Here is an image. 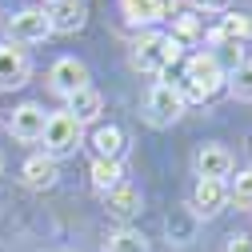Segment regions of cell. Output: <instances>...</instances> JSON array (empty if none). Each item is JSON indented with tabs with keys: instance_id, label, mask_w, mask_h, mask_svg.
<instances>
[{
	"instance_id": "7a4b0ae2",
	"label": "cell",
	"mask_w": 252,
	"mask_h": 252,
	"mask_svg": "<svg viewBox=\"0 0 252 252\" xmlns=\"http://www.w3.org/2000/svg\"><path fill=\"white\" fill-rule=\"evenodd\" d=\"M180 56H184V44H180L176 36L152 32V36H144V40L136 44V52H132V64H136L140 72H164L168 64H176Z\"/></svg>"
},
{
	"instance_id": "2e32d148",
	"label": "cell",
	"mask_w": 252,
	"mask_h": 252,
	"mask_svg": "<svg viewBox=\"0 0 252 252\" xmlns=\"http://www.w3.org/2000/svg\"><path fill=\"white\" fill-rule=\"evenodd\" d=\"M92 148H96V156H100V160H120L128 144H124V132L116 128V124H104V128H96V132H92Z\"/></svg>"
},
{
	"instance_id": "5bb4252c",
	"label": "cell",
	"mask_w": 252,
	"mask_h": 252,
	"mask_svg": "<svg viewBox=\"0 0 252 252\" xmlns=\"http://www.w3.org/2000/svg\"><path fill=\"white\" fill-rule=\"evenodd\" d=\"M100 108H104V96H100L96 88H80V92H72V96H68V116H72L76 124L96 120Z\"/></svg>"
},
{
	"instance_id": "603a6c76",
	"label": "cell",
	"mask_w": 252,
	"mask_h": 252,
	"mask_svg": "<svg viewBox=\"0 0 252 252\" xmlns=\"http://www.w3.org/2000/svg\"><path fill=\"white\" fill-rule=\"evenodd\" d=\"M168 36H176L180 44L192 40V36H200V20L196 16H176V32H168Z\"/></svg>"
},
{
	"instance_id": "7402d4cb",
	"label": "cell",
	"mask_w": 252,
	"mask_h": 252,
	"mask_svg": "<svg viewBox=\"0 0 252 252\" xmlns=\"http://www.w3.org/2000/svg\"><path fill=\"white\" fill-rule=\"evenodd\" d=\"M228 200H232L236 208H252V172H240V176L232 180V188H228Z\"/></svg>"
},
{
	"instance_id": "30bf717a",
	"label": "cell",
	"mask_w": 252,
	"mask_h": 252,
	"mask_svg": "<svg viewBox=\"0 0 252 252\" xmlns=\"http://www.w3.org/2000/svg\"><path fill=\"white\" fill-rule=\"evenodd\" d=\"M44 124H48V116H44L40 104H20L12 112V136L24 140V144H32V140L44 136Z\"/></svg>"
},
{
	"instance_id": "ac0fdd59",
	"label": "cell",
	"mask_w": 252,
	"mask_h": 252,
	"mask_svg": "<svg viewBox=\"0 0 252 252\" xmlns=\"http://www.w3.org/2000/svg\"><path fill=\"white\" fill-rule=\"evenodd\" d=\"M120 8H124V16H128L132 24H156L164 16L160 0H120Z\"/></svg>"
},
{
	"instance_id": "e0dca14e",
	"label": "cell",
	"mask_w": 252,
	"mask_h": 252,
	"mask_svg": "<svg viewBox=\"0 0 252 252\" xmlns=\"http://www.w3.org/2000/svg\"><path fill=\"white\" fill-rule=\"evenodd\" d=\"M252 36V20L248 16H240V12H232V16H224V24L212 32V44H220V40H232V44H244Z\"/></svg>"
},
{
	"instance_id": "9c48e42d",
	"label": "cell",
	"mask_w": 252,
	"mask_h": 252,
	"mask_svg": "<svg viewBox=\"0 0 252 252\" xmlns=\"http://www.w3.org/2000/svg\"><path fill=\"white\" fill-rule=\"evenodd\" d=\"M224 204H228V184L224 180H196L192 204H188L196 216H216Z\"/></svg>"
},
{
	"instance_id": "ffe728a7",
	"label": "cell",
	"mask_w": 252,
	"mask_h": 252,
	"mask_svg": "<svg viewBox=\"0 0 252 252\" xmlns=\"http://www.w3.org/2000/svg\"><path fill=\"white\" fill-rule=\"evenodd\" d=\"M104 252H148V240L136 228H120L104 240Z\"/></svg>"
},
{
	"instance_id": "484cf974",
	"label": "cell",
	"mask_w": 252,
	"mask_h": 252,
	"mask_svg": "<svg viewBox=\"0 0 252 252\" xmlns=\"http://www.w3.org/2000/svg\"><path fill=\"white\" fill-rule=\"evenodd\" d=\"M176 4H180V0H160V8H164V12H168V8H176Z\"/></svg>"
},
{
	"instance_id": "8992f818",
	"label": "cell",
	"mask_w": 252,
	"mask_h": 252,
	"mask_svg": "<svg viewBox=\"0 0 252 252\" xmlns=\"http://www.w3.org/2000/svg\"><path fill=\"white\" fill-rule=\"evenodd\" d=\"M48 80H52V88L60 92V96H72V92L88 88V68L80 64L76 56H60L52 64V72H48Z\"/></svg>"
},
{
	"instance_id": "d6986e66",
	"label": "cell",
	"mask_w": 252,
	"mask_h": 252,
	"mask_svg": "<svg viewBox=\"0 0 252 252\" xmlns=\"http://www.w3.org/2000/svg\"><path fill=\"white\" fill-rule=\"evenodd\" d=\"M92 184L100 188V192H108V188H116V184H124V168H120V160H92Z\"/></svg>"
},
{
	"instance_id": "7c38bea8",
	"label": "cell",
	"mask_w": 252,
	"mask_h": 252,
	"mask_svg": "<svg viewBox=\"0 0 252 252\" xmlns=\"http://www.w3.org/2000/svg\"><path fill=\"white\" fill-rule=\"evenodd\" d=\"M164 232H168L172 244H192L196 232H200V216L188 208V204H176V208L168 212V220H164Z\"/></svg>"
},
{
	"instance_id": "d4e9b609",
	"label": "cell",
	"mask_w": 252,
	"mask_h": 252,
	"mask_svg": "<svg viewBox=\"0 0 252 252\" xmlns=\"http://www.w3.org/2000/svg\"><path fill=\"white\" fill-rule=\"evenodd\" d=\"M196 8H204V12H224L228 0H196Z\"/></svg>"
},
{
	"instance_id": "52a82bcc",
	"label": "cell",
	"mask_w": 252,
	"mask_h": 252,
	"mask_svg": "<svg viewBox=\"0 0 252 252\" xmlns=\"http://www.w3.org/2000/svg\"><path fill=\"white\" fill-rule=\"evenodd\" d=\"M48 24L52 32H80L84 28V0H48Z\"/></svg>"
},
{
	"instance_id": "ba28073f",
	"label": "cell",
	"mask_w": 252,
	"mask_h": 252,
	"mask_svg": "<svg viewBox=\"0 0 252 252\" xmlns=\"http://www.w3.org/2000/svg\"><path fill=\"white\" fill-rule=\"evenodd\" d=\"M196 172L200 180H224L232 172V152L224 144H200L196 152Z\"/></svg>"
},
{
	"instance_id": "3957f363",
	"label": "cell",
	"mask_w": 252,
	"mask_h": 252,
	"mask_svg": "<svg viewBox=\"0 0 252 252\" xmlns=\"http://www.w3.org/2000/svg\"><path fill=\"white\" fill-rule=\"evenodd\" d=\"M184 104H188V100H184L180 84H172V80H160V84H152L144 112H148V120H152V124H176V120L184 116Z\"/></svg>"
},
{
	"instance_id": "8fae6325",
	"label": "cell",
	"mask_w": 252,
	"mask_h": 252,
	"mask_svg": "<svg viewBox=\"0 0 252 252\" xmlns=\"http://www.w3.org/2000/svg\"><path fill=\"white\" fill-rule=\"evenodd\" d=\"M104 208H108V216H116V220H132V216H140V208H144L140 188H132V184H116V188H108V192H104Z\"/></svg>"
},
{
	"instance_id": "6da1fadb",
	"label": "cell",
	"mask_w": 252,
	"mask_h": 252,
	"mask_svg": "<svg viewBox=\"0 0 252 252\" xmlns=\"http://www.w3.org/2000/svg\"><path fill=\"white\" fill-rule=\"evenodd\" d=\"M224 84V68L216 64V56L212 52H196V56H188V68H184V100L192 96V100H208L212 92Z\"/></svg>"
},
{
	"instance_id": "277c9868",
	"label": "cell",
	"mask_w": 252,
	"mask_h": 252,
	"mask_svg": "<svg viewBox=\"0 0 252 252\" xmlns=\"http://www.w3.org/2000/svg\"><path fill=\"white\" fill-rule=\"evenodd\" d=\"M44 156H68V152H76L80 148V124L68 116V112H56V116H48V124H44Z\"/></svg>"
},
{
	"instance_id": "44dd1931",
	"label": "cell",
	"mask_w": 252,
	"mask_h": 252,
	"mask_svg": "<svg viewBox=\"0 0 252 252\" xmlns=\"http://www.w3.org/2000/svg\"><path fill=\"white\" fill-rule=\"evenodd\" d=\"M224 84L232 88V96H236V100H252V60L236 64V68L224 76Z\"/></svg>"
},
{
	"instance_id": "cb8c5ba5",
	"label": "cell",
	"mask_w": 252,
	"mask_h": 252,
	"mask_svg": "<svg viewBox=\"0 0 252 252\" xmlns=\"http://www.w3.org/2000/svg\"><path fill=\"white\" fill-rule=\"evenodd\" d=\"M224 252H252V236L248 232H232L224 240Z\"/></svg>"
},
{
	"instance_id": "9a60e30c",
	"label": "cell",
	"mask_w": 252,
	"mask_h": 252,
	"mask_svg": "<svg viewBox=\"0 0 252 252\" xmlns=\"http://www.w3.org/2000/svg\"><path fill=\"white\" fill-rule=\"evenodd\" d=\"M20 176H24L28 188H52L60 172H56V160H52V156H28L24 168H20Z\"/></svg>"
},
{
	"instance_id": "5b68a950",
	"label": "cell",
	"mask_w": 252,
	"mask_h": 252,
	"mask_svg": "<svg viewBox=\"0 0 252 252\" xmlns=\"http://www.w3.org/2000/svg\"><path fill=\"white\" fill-rule=\"evenodd\" d=\"M8 36H12V44H40L52 36V24L40 8H24L8 20Z\"/></svg>"
},
{
	"instance_id": "4fadbf2b",
	"label": "cell",
	"mask_w": 252,
	"mask_h": 252,
	"mask_svg": "<svg viewBox=\"0 0 252 252\" xmlns=\"http://www.w3.org/2000/svg\"><path fill=\"white\" fill-rule=\"evenodd\" d=\"M28 80V56L24 48H16L12 40L0 44V88H16Z\"/></svg>"
}]
</instances>
